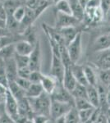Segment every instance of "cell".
Masks as SVG:
<instances>
[{"instance_id":"cell-1","label":"cell","mask_w":110,"mask_h":123,"mask_svg":"<svg viewBox=\"0 0 110 123\" xmlns=\"http://www.w3.org/2000/svg\"><path fill=\"white\" fill-rule=\"evenodd\" d=\"M49 42L50 44L52 52V61L50 67V75L57 79L59 82H63V76H64L65 67L60 57L59 45L55 43L51 39H49Z\"/></svg>"},{"instance_id":"cell-2","label":"cell","mask_w":110,"mask_h":123,"mask_svg":"<svg viewBox=\"0 0 110 123\" xmlns=\"http://www.w3.org/2000/svg\"><path fill=\"white\" fill-rule=\"evenodd\" d=\"M31 110L35 115H44L50 117V107L52 98L49 94L44 92L37 98H27Z\"/></svg>"},{"instance_id":"cell-3","label":"cell","mask_w":110,"mask_h":123,"mask_svg":"<svg viewBox=\"0 0 110 123\" xmlns=\"http://www.w3.org/2000/svg\"><path fill=\"white\" fill-rule=\"evenodd\" d=\"M89 58L90 63L93 64L98 70L110 69V49L90 54Z\"/></svg>"},{"instance_id":"cell-4","label":"cell","mask_w":110,"mask_h":123,"mask_svg":"<svg viewBox=\"0 0 110 123\" xmlns=\"http://www.w3.org/2000/svg\"><path fill=\"white\" fill-rule=\"evenodd\" d=\"M81 37H82V32L78 34L77 37L67 46V52H68L70 58L73 64H77L81 57V53H82V51H81L82 38Z\"/></svg>"},{"instance_id":"cell-5","label":"cell","mask_w":110,"mask_h":123,"mask_svg":"<svg viewBox=\"0 0 110 123\" xmlns=\"http://www.w3.org/2000/svg\"><path fill=\"white\" fill-rule=\"evenodd\" d=\"M110 49V33H103L94 39L91 43L90 54Z\"/></svg>"},{"instance_id":"cell-6","label":"cell","mask_w":110,"mask_h":123,"mask_svg":"<svg viewBox=\"0 0 110 123\" xmlns=\"http://www.w3.org/2000/svg\"><path fill=\"white\" fill-rule=\"evenodd\" d=\"M81 23V21L75 18L72 15H67L56 12L54 25L55 28L61 29L66 28V27H78L80 26Z\"/></svg>"},{"instance_id":"cell-7","label":"cell","mask_w":110,"mask_h":123,"mask_svg":"<svg viewBox=\"0 0 110 123\" xmlns=\"http://www.w3.org/2000/svg\"><path fill=\"white\" fill-rule=\"evenodd\" d=\"M72 107H74L73 105L68 103L52 99L50 107V118L54 121L55 119L65 116Z\"/></svg>"},{"instance_id":"cell-8","label":"cell","mask_w":110,"mask_h":123,"mask_svg":"<svg viewBox=\"0 0 110 123\" xmlns=\"http://www.w3.org/2000/svg\"><path fill=\"white\" fill-rule=\"evenodd\" d=\"M51 98L53 100H58L60 102L68 103L71 105L75 104V99L69 91H67L63 85V83L58 82L56 86V89L51 95Z\"/></svg>"},{"instance_id":"cell-9","label":"cell","mask_w":110,"mask_h":123,"mask_svg":"<svg viewBox=\"0 0 110 123\" xmlns=\"http://www.w3.org/2000/svg\"><path fill=\"white\" fill-rule=\"evenodd\" d=\"M29 68L31 71H41V47L39 39L29 55Z\"/></svg>"},{"instance_id":"cell-10","label":"cell","mask_w":110,"mask_h":123,"mask_svg":"<svg viewBox=\"0 0 110 123\" xmlns=\"http://www.w3.org/2000/svg\"><path fill=\"white\" fill-rule=\"evenodd\" d=\"M4 108L5 112L7 113L13 120L18 114V101L15 98V97L10 93L7 89V91L5 94L4 98Z\"/></svg>"},{"instance_id":"cell-11","label":"cell","mask_w":110,"mask_h":123,"mask_svg":"<svg viewBox=\"0 0 110 123\" xmlns=\"http://www.w3.org/2000/svg\"><path fill=\"white\" fill-rule=\"evenodd\" d=\"M37 20L35 16V11L31 8H26V15L22 19V21L20 22L19 25V35H21L28 27L34 25V22Z\"/></svg>"},{"instance_id":"cell-12","label":"cell","mask_w":110,"mask_h":123,"mask_svg":"<svg viewBox=\"0 0 110 123\" xmlns=\"http://www.w3.org/2000/svg\"><path fill=\"white\" fill-rule=\"evenodd\" d=\"M58 82L59 81L53 76H52L51 75L48 76V75L43 74L40 81V85L46 94L51 95L56 89V86H57Z\"/></svg>"},{"instance_id":"cell-13","label":"cell","mask_w":110,"mask_h":123,"mask_svg":"<svg viewBox=\"0 0 110 123\" xmlns=\"http://www.w3.org/2000/svg\"><path fill=\"white\" fill-rule=\"evenodd\" d=\"M4 65L7 80L15 81L17 77H18V67H17V65L16 63L14 57L5 60Z\"/></svg>"},{"instance_id":"cell-14","label":"cell","mask_w":110,"mask_h":123,"mask_svg":"<svg viewBox=\"0 0 110 123\" xmlns=\"http://www.w3.org/2000/svg\"><path fill=\"white\" fill-rule=\"evenodd\" d=\"M58 29V28H57ZM58 31L61 33L62 36H63L66 46L69 44L74 39L77 37V35L79 33L82 32L81 27H66V28H61L58 29Z\"/></svg>"},{"instance_id":"cell-15","label":"cell","mask_w":110,"mask_h":123,"mask_svg":"<svg viewBox=\"0 0 110 123\" xmlns=\"http://www.w3.org/2000/svg\"><path fill=\"white\" fill-rule=\"evenodd\" d=\"M63 85L64 88L70 93L71 92L76 85H77V81L73 76V73L71 71V66L69 67H66L64 71V76L63 79Z\"/></svg>"},{"instance_id":"cell-16","label":"cell","mask_w":110,"mask_h":123,"mask_svg":"<svg viewBox=\"0 0 110 123\" xmlns=\"http://www.w3.org/2000/svg\"><path fill=\"white\" fill-rule=\"evenodd\" d=\"M83 68L88 85L97 87L98 83H99V79H98V74L95 68H94L91 64L83 65Z\"/></svg>"},{"instance_id":"cell-17","label":"cell","mask_w":110,"mask_h":123,"mask_svg":"<svg viewBox=\"0 0 110 123\" xmlns=\"http://www.w3.org/2000/svg\"><path fill=\"white\" fill-rule=\"evenodd\" d=\"M35 45L31 44V43L26 40H19L15 43V50L16 53L22 56H29L33 51Z\"/></svg>"},{"instance_id":"cell-18","label":"cell","mask_w":110,"mask_h":123,"mask_svg":"<svg viewBox=\"0 0 110 123\" xmlns=\"http://www.w3.org/2000/svg\"><path fill=\"white\" fill-rule=\"evenodd\" d=\"M68 2L71 9V15L81 22L84 19L85 8L80 3L79 0H68Z\"/></svg>"},{"instance_id":"cell-19","label":"cell","mask_w":110,"mask_h":123,"mask_svg":"<svg viewBox=\"0 0 110 123\" xmlns=\"http://www.w3.org/2000/svg\"><path fill=\"white\" fill-rule=\"evenodd\" d=\"M71 71L73 73V76L76 78L78 84H81L85 86H88V82L86 80L85 76V72H84L83 65L79 64H73L71 66Z\"/></svg>"},{"instance_id":"cell-20","label":"cell","mask_w":110,"mask_h":123,"mask_svg":"<svg viewBox=\"0 0 110 123\" xmlns=\"http://www.w3.org/2000/svg\"><path fill=\"white\" fill-rule=\"evenodd\" d=\"M20 35L21 36L22 40L27 41V42L31 43V44H33V45H35V43H36L38 42V40H39L36 28H35L34 25L30 27H28V28Z\"/></svg>"},{"instance_id":"cell-21","label":"cell","mask_w":110,"mask_h":123,"mask_svg":"<svg viewBox=\"0 0 110 123\" xmlns=\"http://www.w3.org/2000/svg\"><path fill=\"white\" fill-rule=\"evenodd\" d=\"M87 98L95 108H99V96L98 89L95 86H87Z\"/></svg>"},{"instance_id":"cell-22","label":"cell","mask_w":110,"mask_h":123,"mask_svg":"<svg viewBox=\"0 0 110 123\" xmlns=\"http://www.w3.org/2000/svg\"><path fill=\"white\" fill-rule=\"evenodd\" d=\"M7 89H8L10 93L15 97V98L17 101L22 99V98L26 97V91L22 90L17 84L16 81H8V83H7Z\"/></svg>"},{"instance_id":"cell-23","label":"cell","mask_w":110,"mask_h":123,"mask_svg":"<svg viewBox=\"0 0 110 123\" xmlns=\"http://www.w3.org/2000/svg\"><path fill=\"white\" fill-rule=\"evenodd\" d=\"M15 54H16L15 43L8 44L0 49V58L3 59V61L13 58L15 56Z\"/></svg>"},{"instance_id":"cell-24","label":"cell","mask_w":110,"mask_h":123,"mask_svg":"<svg viewBox=\"0 0 110 123\" xmlns=\"http://www.w3.org/2000/svg\"><path fill=\"white\" fill-rule=\"evenodd\" d=\"M45 92L40 84H32L26 91V98H37Z\"/></svg>"},{"instance_id":"cell-25","label":"cell","mask_w":110,"mask_h":123,"mask_svg":"<svg viewBox=\"0 0 110 123\" xmlns=\"http://www.w3.org/2000/svg\"><path fill=\"white\" fill-rule=\"evenodd\" d=\"M54 5L55 12H62L64 14L71 15V9L70 7L68 0H61V1L58 2Z\"/></svg>"},{"instance_id":"cell-26","label":"cell","mask_w":110,"mask_h":123,"mask_svg":"<svg viewBox=\"0 0 110 123\" xmlns=\"http://www.w3.org/2000/svg\"><path fill=\"white\" fill-rule=\"evenodd\" d=\"M71 94L73 96L74 99L75 98H87V86L77 83Z\"/></svg>"},{"instance_id":"cell-27","label":"cell","mask_w":110,"mask_h":123,"mask_svg":"<svg viewBox=\"0 0 110 123\" xmlns=\"http://www.w3.org/2000/svg\"><path fill=\"white\" fill-rule=\"evenodd\" d=\"M65 122L66 123H81L79 111L75 107H72L65 115Z\"/></svg>"},{"instance_id":"cell-28","label":"cell","mask_w":110,"mask_h":123,"mask_svg":"<svg viewBox=\"0 0 110 123\" xmlns=\"http://www.w3.org/2000/svg\"><path fill=\"white\" fill-rule=\"evenodd\" d=\"M97 74L99 82L108 88L110 85V69L98 70Z\"/></svg>"},{"instance_id":"cell-29","label":"cell","mask_w":110,"mask_h":123,"mask_svg":"<svg viewBox=\"0 0 110 123\" xmlns=\"http://www.w3.org/2000/svg\"><path fill=\"white\" fill-rule=\"evenodd\" d=\"M3 6H4V8L6 10V12H7V16H11L13 14V12H15V10L21 6L19 3H17L15 0H4L3 2Z\"/></svg>"},{"instance_id":"cell-30","label":"cell","mask_w":110,"mask_h":123,"mask_svg":"<svg viewBox=\"0 0 110 123\" xmlns=\"http://www.w3.org/2000/svg\"><path fill=\"white\" fill-rule=\"evenodd\" d=\"M74 107L78 111H82V110H85V109L94 108L87 98H75Z\"/></svg>"},{"instance_id":"cell-31","label":"cell","mask_w":110,"mask_h":123,"mask_svg":"<svg viewBox=\"0 0 110 123\" xmlns=\"http://www.w3.org/2000/svg\"><path fill=\"white\" fill-rule=\"evenodd\" d=\"M96 108H92L89 109H85V110L79 111V116H80V120H81V123H85L87 122L91 118L92 115H93L94 112Z\"/></svg>"},{"instance_id":"cell-32","label":"cell","mask_w":110,"mask_h":123,"mask_svg":"<svg viewBox=\"0 0 110 123\" xmlns=\"http://www.w3.org/2000/svg\"><path fill=\"white\" fill-rule=\"evenodd\" d=\"M14 59H15L18 68L29 67V56H22V55H19L16 53L14 56Z\"/></svg>"},{"instance_id":"cell-33","label":"cell","mask_w":110,"mask_h":123,"mask_svg":"<svg viewBox=\"0 0 110 123\" xmlns=\"http://www.w3.org/2000/svg\"><path fill=\"white\" fill-rule=\"evenodd\" d=\"M26 7L25 5H21L15 10L13 16L16 21H17L18 22H21L22 21V19L26 15Z\"/></svg>"},{"instance_id":"cell-34","label":"cell","mask_w":110,"mask_h":123,"mask_svg":"<svg viewBox=\"0 0 110 123\" xmlns=\"http://www.w3.org/2000/svg\"><path fill=\"white\" fill-rule=\"evenodd\" d=\"M0 83L3 84V85H4L5 86L7 87L8 80H7V75H6L4 61L1 58H0Z\"/></svg>"},{"instance_id":"cell-35","label":"cell","mask_w":110,"mask_h":123,"mask_svg":"<svg viewBox=\"0 0 110 123\" xmlns=\"http://www.w3.org/2000/svg\"><path fill=\"white\" fill-rule=\"evenodd\" d=\"M45 2L46 0H27L25 3V6L28 8L35 10Z\"/></svg>"},{"instance_id":"cell-36","label":"cell","mask_w":110,"mask_h":123,"mask_svg":"<svg viewBox=\"0 0 110 123\" xmlns=\"http://www.w3.org/2000/svg\"><path fill=\"white\" fill-rule=\"evenodd\" d=\"M43 73L41 71H31V74L29 77V80L32 84H40Z\"/></svg>"},{"instance_id":"cell-37","label":"cell","mask_w":110,"mask_h":123,"mask_svg":"<svg viewBox=\"0 0 110 123\" xmlns=\"http://www.w3.org/2000/svg\"><path fill=\"white\" fill-rule=\"evenodd\" d=\"M15 81L17 82V84L25 91H26L28 90V88H29L31 85V82L28 80V79L21 78V77H17V80H16Z\"/></svg>"},{"instance_id":"cell-38","label":"cell","mask_w":110,"mask_h":123,"mask_svg":"<svg viewBox=\"0 0 110 123\" xmlns=\"http://www.w3.org/2000/svg\"><path fill=\"white\" fill-rule=\"evenodd\" d=\"M50 120V117L44 116V115H35L31 121L33 123H49Z\"/></svg>"},{"instance_id":"cell-39","label":"cell","mask_w":110,"mask_h":123,"mask_svg":"<svg viewBox=\"0 0 110 123\" xmlns=\"http://www.w3.org/2000/svg\"><path fill=\"white\" fill-rule=\"evenodd\" d=\"M31 74V71L29 68V67H22V68H18V77L24 79H28Z\"/></svg>"},{"instance_id":"cell-40","label":"cell","mask_w":110,"mask_h":123,"mask_svg":"<svg viewBox=\"0 0 110 123\" xmlns=\"http://www.w3.org/2000/svg\"><path fill=\"white\" fill-rule=\"evenodd\" d=\"M100 7L104 13L105 17H107L108 12L110 7V0H100Z\"/></svg>"},{"instance_id":"cell-41","label":"cell","mask_w":110,"mask_h":123,"mask_svg":"<svg viewBox=\"0 0 110 123\" xmlns=\"http://www.w3.org/2000/svg\"><path fill=\"white\" fill-rule=\"evenodd\" d=\"M0 123H14L12 118L6 112L0 116Z\"/></svg>"},{"instance_id":"cell-42","label":"cell","mask_w":110,"mask_h":123,"mask_svg":"<svg viewBox=\"0 0 110 123\" xmlns=\"http://www.w3.org/2000/svg\"><path fill=\"white\" fill-rule=\"evenodd\" d=\"M0 18L1 19H7V12L4 8V6L2 2H0Z\"/></svg>"},{"instance_id":"cell-43","label":"cell","mask_w":110,"mask_h":123,"mask_svg":"<svg viewBox=\"0 0 110 123\" xmlns=\"http://www.w3.org/2000/svg\"><path fill=\"white\" fill-rule=\"evenodd\" d=\"M12 34L7 29H4V28H0V37H3V36H9V35H12Z\"/></svg>"},{"instance_id":"cell-44","label":"cell","mask_w":110,"mask_h":123,"mask_svg":"<svg viewBox=\"0 0 110 123\" xmlns=\"http://www.w3.org/2000/svg\"><path fill=\"white\" fill-rule=\"evenodd\" d=\"M7 91V87L0 83V95L1 96H5Z\"/></svg>"},{"instance_id":"cell-45","label":"cell","mask_w":110,"mask_h":123,"mask_svg":"<svg viewBox=\"0 0 110 123\" xmlns=\"http://www.w3.org/2000/svg\"><path fill=\"white\" fill-rule=\"evenodd\" d=\"M53 123H66V122H65V116L55 119V120L53 121Z\"/></svg>"},{"instance_id":"cell-46","label":"cell","mask_w":110,"mask_h":123,"mask_svg":"<svg viewBox=\"0 0 110 123\" xmlns=\"http://www.w3.org/2000/svg\"><path fill=\"white\" fill-rule=\"evenodd\" d=\"M6 26H7V24H6V20L0 18V28L7 29V28H6Z\"/></svg>"},{"instance_id":"cell-47","label":"cell","mask_w":110,"mask_h":123,"mask_svg":"<svg viewBox=\"0 0 110 123\" xmlns=\"http://www.w3.org/2000/svg\"><path fill=\"white\" fill-rule=\"evenodd\" d=\"M107 104L108 106L110 108V91H108V94H107Z\"/></svg>"},{"instance_id":"cell-48","label":"cell","mask_w":110,"mask_h":123,"mask_svg":"<svg viewBox=\"0 0 110 123\" xmlns=\"http://www.w3.org/2000/svg\"><path fill=\"white\" fill-rule=\"evenodd\" d=\"M15 1H17V3H19L20 4H21V5H25L26 2L27 0H15Z\"/></svg>"},{"instance_id":"cell-49","label":"cell","mask_w":110,"mask_h":123,"mask_svg":"<svg viewBox=\"0 0 110 123\" xmlns=\"http://www.w3.org/2000/svg\"><path fill=\"white\" fill-rule=\"evenodd\" d=\"M109 17H110V7L109 9V12H108V14H107V17H106V18H109Z\"/></svg>"},{"instance_id":"cell-50","label":"cell","mask_w":110,"mask_h":123,"mask_svg":"<svg viewBox=\"0 0 110 123\" xmlns=\"http://www.w3.org/2000/svg\"><path fill=\"white\" fill-rule=\"evenodd\" d=\"M59 1H61V0H53V4H55V3H57Z\"/></svg>"},{"instance_id":"cell-51","label":"cell","mask_w":110,"mask_h":123,"mask_svg":"<svg viewBox=\"0 0 110 123\" xmlns=\"http://www.w3.org/2000/svg\"><path fill=\"white\" fill-rule=\"evenodd\" d=\"M26 123H33V122H32V121H31V120H29V121H27Z\"/></svg>"},{"instance_id":"cell-52","label":"cell","mask_w":110,"mask_h":123,"mask_svg":"<svg viewBox=\"0 0 110 123\" xmlns=\"http://www.w3.org/2000/svg\"><path fill=\"white\" fill-rule=\"evenodd\" d=\"M46 1L49 2V3H52V4H53V0H46Z\"/></svg>"},{"instance_id":"cell-53","label":"cell","mask_w":110,"mask_h":123,"mask_svg":"<svg viewBox=\"0 0 110 123\" xmlns=\"http://www.w3.org/2000/svg\"><path fill=\"white\" fill-rule=\"evenodd\" d=\"M107 123H110V120H109V119H108V120H107Z\"/></svg>"},{"instance_id":"cell-54","label":"cell","mask_w":110,"mask_h":123,"mask_svg":"<svg viewBox=\"0 0 110 123\" xmlns=\"http://www.w3.org/2000/svg\"><path fill=\"white\" fill-rule=\"evenodd\" d=\"M3 1H4V0H0V2H2V3H3Z\"/></svg>"},{"instance_id":"cell-55","label":"cell","mask_w":110,"mask_h":123,"mask_svg":"<svg viewBox=\"0 0 110 123\" xmlns=\"http://www.w3.org/2000/svg\"><path fill=\"white\" fill-rule=\"evenodd\" d=\"M108 20H109V21H110V17H109V18H108Z\"/></svg>"},{"instance_id":"cell-56","label":"cell","mask_w":110,"mask_h":123,"mask_svg":"<svg viewBox=\"0 0 110 123\" xmlns=\"http://www.w3.org/2000/svg\"></svg>"}]
</instances>
